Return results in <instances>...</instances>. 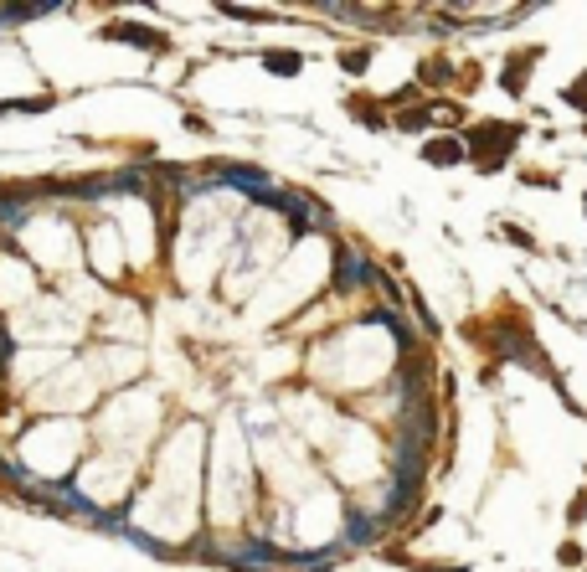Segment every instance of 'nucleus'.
<instances>
[{"label": "nucleus", "instance_id": "obj_1", "mask_svg": "<svg viewBox=\"0 0 587 572\" xmlns=\"http://www.w3.org/2000/svg\"><path fill=\"white\" fill-rule=\"evenodd\" d=\"M515 140H521V129H515V124L484 119V124H474L469 134H464V150H469V160H474L484 175H494L510 160V144H515Z\"/></svg>", "mask_w": 587, "mask_h": 572}, {"label": "nucleus", "instance_id": "obj_2", "mask_svg": "<svg viewBox=\"0 0 587 572\" xmlns=\"http://www.w3.org/2000/svg\"><path fill=\"white\" fill-rule=\"evenodd\" d=\"M531 63H541V47H525V52H515V57H505V73H500V88L521 98V94H525V83H531Z\"/></svg>", "mask_w": 587, "mask_h": 572}, {"label": "nucleus", "instance_id": "obj_3", "mask_svg": "<svg viewBox=\"0 0 587 572\" xmlns=\"http://www.w3.org/2000/svg\"><path fill=\"white\" fill-rule=\"evenodd\" d=\"M423 160L438 165V171H448V165H464L469 150H464V140H454V134H433V140L423 144Z\"/></svg>", "mask_w": 587, "mask_h": 572}, {"label": "nucleus", "instance_id": "obj_4", "mask_svg": "<svg viewBox=\"0 0 587 572\" xmlns=\"http://www.w3.org/2000/svg\"><path fill=\"white\" fill-rule=\"evenodd\" d=\"M103 36H109V42H134V47H165V36L160 32H144L140 21H113V26H103Z\"/></svg>", "mask_w": 587, "mask_h": 572}, {"label": "nucleus", "instance_id": "obj_5", "mask_svg": "<svg viewBox=\"0 0 587 572\" xmlns=\"http://www.w3.org/2000/svg\"><path fill=\"white\" fill-rule=\"evenodd\" d=\"M263 67H269L273 78H294V73L304 67V57L299 52H263Z\"/></svg>", "mask_w": 587, "mask_h": 572}, {"label": "nucleus", "instance_id": "obj_6", "mask_svg": "<svg viewBox=\"0 0 587 572\" xmlns=\"http://www.w3.org/2000/svg\"><path fill=\"white\" fill-rule=\"evenodd\" d=\"M346 109H350V119H356V124H366V129H386V113H377V104H371V98L356 94Z\"/></svg>", "mask_w": 587, "mask_h": 572}, {"label": "nucleus", "instance_id": "obj_7", "mask_svg": "<svg viewBox=\"0 0 587 572\" xmlns=\"http://www.w3.org/2000/svg\"><path fill=\"white\" fill-rule=\"evenodd\" d=\"M433 124V109L423 104V109H402L397 113V129H407V134H417V129H428Z\"/></svg>", "mask_w": 587, "mask_h": 572}, {"label": "nucleus", "instance_id": "obj_8", "mask_svg": "<svg viewBox=\"0 0 587 572\" xmlns=\"http://www.w3.org/2000/svg\"><path fill=\"white\" fill-rule=\"evenodd\" d=\"M562 98H567L572 109H582V113H587V67H582V73H577V78L567 83V88H562Z\"/></svg>", "mask_w": 587, "mask_h": 572}, {"label": "nucleus", "instance_id": "obj_9", "mask_svg": "<svg viewBox=\"0 0 587 572\" xmlns=\"http://www.w3.org/2000/svg\"><path fill=\"white\" fill-rule=\"evenodd\" d=\"M454 78V67L444 63V57H433V63H423V73H417V83H433V88H438V83H448Z\"/></svg>", "mask_w": 587, "mask_h": 572}, {"label": "nucleus", "instance_id": "obj_10", "mask_svg": "<svg viewBox=\"0 0 587 572\" xmlns=\"http://www.w3.org/2000/svg\"><path fill=\"white\" fill-rule=\"evenodd\" d=\"M500 238H505V242H515V248H531V253H536V238H531L525 227H515V222H505V227H500Z\"/></svg>", "mask_w": 587, "mask_h": 572}, {"label": "nucleus", "instance_id": "obj_11", "mask_svg": "<svg viewBox=\"0 0 587 572\" xmlns=\"http://www.w3.org/2000/svg\"><path fill=\"white\" fill-rule=\"evenodd\" d=\"M556 562H562V567H582V547H577V541H562V547H556Z\"/></svg>", "mask_w": 587, "mask_h": 572}, {"label": "nucleus", "instance_id": "obj_12", "mask_svg": "<svg viewBox=\"0 0 587 572\" xmlns=\"http://www.w3.org/2000/svg\"><path fill=\"white\" fill-rule=\"evenodd\" d=\"M582 516H587V485L577 495H572V506H567V526H582Z\"/></svg>", "mask_w": 587, "mask_h": 572}, {"label": "nucleus", "instance_id": "obj_13", "mask_svg": "<svg viewBox=\"0 0 587 572\" xmlns=\"http://www.w3.org/2000/svg\"><path fill=\"white\" fill-rule=\"evenodd\" d=\"M340 63H346V73H366V63H371V52L356 47V52H340Z\"/></svg>", "mask_w": 587, "mask_h": 572}, {"label": "nucleus", "instance_id": "obj_14", "mask_svg": "<svg viewBox=\"0 0 587 572\" xmlns=\"http://www.w3.org/2000/svg\"><path fill=\"white\" fill-rule=\"evenodd\" d=\"M417 572H469V567L459 562V567H417Z\"/></svg>", "mask_w": 587, "mask_h": 572}, {"label": "nucleus", "instance_id": "obj_15", "mask_svg": "<svg viewBox=\"0 0 587 572\" xmlns=\"http://www.w3.org/2000/svg\"><path fill=\"white\" fill-rule=\"evenodd\" d=\"M582 207H587V196H582Z\"/></svg>", "mask_w": 587, "mask_h": 572}]
</instances>
